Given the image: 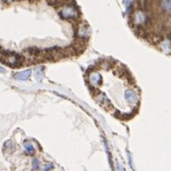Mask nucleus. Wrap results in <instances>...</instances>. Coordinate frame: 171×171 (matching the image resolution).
<instances>
[{
    "mask_svg": "<svg viewBox=\"0 0 171 171\" xmlns=\"http://www.w3.org/2000/svg\"><path fill=\"white\" fill-rule=\"evenodd\" d=\"M4 149L7 151V153L11 154V153H13L14 151H15L16 146H15V144H14V142L12 140H8L4 143Z\"/></svg>",
    "mask_w": 171,
    "mask_h": 171,
    "instance_id": "nucleus-8",
    "label": "nucleus"
},
{
    "mask_svg": "<svg viewBox=\"0 0 171 171\" xmlns=\"http://www.w3.org/2000/svg\"><path fill=\"white\" fill-rule=\"evenodd\" d=\"M117 167H118V170H119V171H125V168H124V166L122 165V163L119 162V161H117Z\"/></svg>",
    "mask_w": 171,
    "mask_h": 171,
    "instance_id": "nucleus-14",
    "label": "nucleus"
},
{
    "mask_svg": "<svg viewBox=\"0 0 171 171\" xmlns=\"http://www.w3.org/2000/svg\"><path fill=\"white\" fill-rule=\"evenodd\" d=\"M96 101L101 104L102 106H104V108H108V106L110 105V102H109V100L108 99V97H106L105 95H104L103 93H100V94H97L96 97Z\"/></svg>",
    "mask_w": 171,
    "mask_h": 171,
    "instance_id": "nucleus-6",
    "label": "nucleus"
},
{
    "mask_svg": "<svg viewBox=\"0 0 171 171\" xmlns=\"http://www.w3.org/2000/svg\"><path fill=\"white\" fill-rule=\"evenodd\" d=\"M32 167L34 170H38L40 168V161L38 159H34L32 161Z\"/></svg>",
    "mask_w": 171,
    "mask_h": 171,
    "instance_id": "nucleus-11",
    "label": "nucleus"
},
{
    "mask_svg": "<svg viewBox=\"0 0 171 171\" xmlns=\"http://www.w3.org/2000/svg\"><path fill=\"white\" fill-rule=\"evenodd\" d=\"M24 148H25V151L28 155H30V156H33L34 153H35V148L34 146L30 143L29 141H24Z\"/></svg>",
    "mask_w": 171,
    "mask_h": 171,
    "instance_id": "nucleus-10",
    "label": "nucleus"
},
{
    "mask_svg": "<svg viewBox=\"0 0 171 171\" xmlns=\"http://www.w3.org/2000/svg\"><path fill=\"white\" fill-rule=\"evenodd\" d=\"M124 99L130 105L134 106V105H136L139 102V94L137 93V91L135 89L129 88L125 91Z\"/></svg>",
    "mask_w": 171,
    "mask_h": 171,
    "instance_id": "nucleus-3",
    "label": "nucleus"
},
{
    "mask_svg": "<svg viewBox=\"0 0 171 171\" xmlns=\"http://www.w3.org/2000/svg\"><path fill=\"white\" fill-rule=\"evenodd\" d=\"M7 1H11V0H7Z\"/></svg>",
    "mask_w": 171,
    "mask_h": 171,
    "instance_id": "nucleus-19",
    "label": "nucleus"
},
{
    "mask_svg": "<svg viewBox=\"0 0 171 171\" xmlns=\"http://www.w3.org/2000/svg\"><path fill=\"white\" fill-rule=\"evenodd\" d=\"M132 1V0H124V4L125 5H129Z\"/></svg>",
    "mask_w": 171,
    "mask_h": 171,
    "instance_id": "nucleus-16",
    "label": "nucleus"
},
{
    "mask_svg": "<svg viewBox=\"0 0 171 171\" xmlns=\"http://www.w3.org/2000/svg\"><path fill=\"white\" fill-rule=\"evenodd\" d=\"M1 55H2V54H1V52H0V56H1Z\"/></svg>",
    "mask_w": 171,
    "mask_h": 171,
    "instance_id": "nucleus-18",
    "label": "nucleus"
},
{
    "mask_svg": "<svg viewBox=\"0 0 171 171\" xmlns=\"http://www.w3.org/2000/svg\"><path fill=\"white\" fill-rule=\"evenodd\" d=\"M22 56L15 53V52H6L2 54V61L12 68H17L21 66V63H22Z\"/></svg>",
    "mask_w": 171,
    "mask_h": 171,
    "instance_id": "nucleus-1",
    "label": "nucleus"
},
{
    "mask_svg": "<svg viewBox=\"0 0 171 171\" xmlns=\"http://www.w3.org/2000/svg\"><path fill=\"white\" fill-rule=\"evenodd\" d=\"M161 8L163 12L171 13V0H161Z\"/></svg>",
    "mask_w": 171,
    "mask_h": 171,
    "instance_id": "nucleus-7",
    "label": "nucleus"
},
{
    "mask_svg": "<svg viewBox=\"0 0 171 171\" xmlns=\"http://www.w3.org/2000/svg\"><path fill=\"white\" fill-rule=\"evenodd\" d=\"M129 161H130V165H131V166L133 168V166H132V156L129 154Z\"/></svg>",
    "mask_w": 171,
    "mask_h": 171,
    "instance_id": "nucleus-15",
    "label": "nucleus"
},
{
    "mask_svg": "<svg viewBox=\"0 0 171 171\" xmlns=\"http://www.w3.org/2000/svg\"><path fill=\"white\" fill-rule=\"evenodd\" d=\"M36 77H37L38 80L42 79V77H43V68L42 67L38 68L37 72H36Z\"/></svg>",
    "mask_w": 171,
    "mask_h": 171,
    "instance_id": "nucleus-12",
    "label": "nucleus"
},
{
    "mask_svg": "<svg viewBox=\"0 0 171 171\" xmlns=\"http://www.w3.org/2000/svg\"><path fill=\"white\" fill-rule=\"evenodd\" d=\"M4 72H5V69H4L3 67L0 66V74H3Z\"/></svg>",
    "mask_w": 171,
    "mask_h": 171,
    "instance_id": "nucleus-17",
    "label": "nucleus"
},
{
    "mask_svg": "<svg viewBox=\"0 0 171 171\" xmlns=\"http://www.w3.org/2000/svg\"><path fill=\"white\" fill-rule=\"evenodd\" d=\"M161 51L165 53H169L171 51V43L167 40L163 41L161 44Z\"/></svg>",
    "mask_w": 171,
    "mask_h": 171,
    "instance_id": "nucleus-9",
    "label": "nucleus"
},
{
    "mask_svg": "<svg viewBox=\"0 0 171 171\" xmlns=\"http://www.w3.org/2000/svg\"><path fill=\"white\" fill-rule=\"evenodd\" d=\"M88 83L91 88L97 89L99 86L103 84V76L99 72L92 71L88 75Z\"/></svg>",
    "mask_w": 171,
    "mask_h": 171,
    "instance_id": "nucleus-4",
    "label": "nucleus"
},
{
    "mask_svg": "<svg viewBox=\"0 0 171 171\" xmlns=\"http://www.w3.org/2000/svg\"><path fill=\"white\" fill-rule=\"evenodd\" d=\"M59 14L62 18L66 19H75L79 17V13H78L77 9H75L72 5H66L65 7H63Z\"/></svg>",
    "mask_w": 171,
    "mask_h": 171,
    "instance_id": "nucleus-2",
    "label": "nucleus"
},
{
    "mask_svg": "<svg viewBox=\"0 0 171 171\" xmlns=\"http://www.w3.org/2000/svg\"><path fill=\"white\" fill-rule=\"evenodd\" d=\"M53 165L52 163H47V165H45V171H49V170H51V169H53Z\"/></svg>",
    "mask_w": 171,
    "mask_h": 171,
    "instance_id": "nucleus-13",
    "label": "nucleus"
},
{
    "mask_svg": "<svg viewBox=\"0 0 171 171\" xmlns=\"http://www.w3.org/2000/svg\"><path fill=\"white\" fill-rule=\"evenodd\" d=\"M32 75V70H25V71H22V72H18L17 74L14 75V78L17 80H20V81H25V80H28L30 78Z\"/></svg>",
    "mask_w": 171,
    "mask_h": 171,
    "instance_id": "nucleus-5",
    "label": "nucleus"
}]
</instances>
